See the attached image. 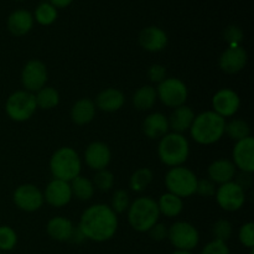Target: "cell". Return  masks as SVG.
<instances>
[{"label": "cell", "instance_id": "cell-20", "mask_svg": "<svg viewBox=\"0 0 254 254\" xmlns=\"http://www.w3.org/2000/svg\"><path fill=\"white\" fill-rule=\"evenodd\" d=\"M195 119V112L189 106H180L178 108H174V112L169 117V128L173 130V133L184 134L190 130L192 122Z\"/></svg>", "mask_w": 254, "mask_h": 254}, {"label": "cell", "instance_id": "cell-43", "mask_svg": "<svg viewBox=\"0 0 254 254\" xmlns=\"http://www.w3.org/2000/svg\"><path fill=\"white\" fill-rule=\"evenodd\" d=\"M237 185H240L243 190H247L252 186L253 183V179H252V174L250 173H241V175L238 176L237 180H233Z\"/></svg>", "mask_w": 254, "mask_h": 254}, {"label": "cell", "instance_id": "cell-21", "mask_svg": "<svg viewBox=\"0 0 254 254\" xmlns=\"http://www.w3.org/2000/svg\"><path fill=\"white\" fill-rule=\"evenodd\" d=\"M7 30L14 36H24L34 26V16L30 11L24 9L15 10L7 17Z\"/></svg>", "mask_w": 254, "mask_h": 254}, {"label": "cell", "instance_id": "cell-33", "mask_svg": "<svg viewBox=\"0 0 254 254\" xmlns=\"http://www.w3.org/2000/svg\"><path fill=\"white\" fill-rule=\"evenodd\" d=\"M17 243V235L9 226H0V251L9 252Z\"/></svg>", "mask_w": 254, "mask_h": 254}, {"label": "cell", "instance_id": "cell-38", "mask_svg": "<svg viewBox=\"0 0 254 254\" xmlns=\"http://www.w3.org/2000/svg\"><path fill=\"white\" fill-rule=\"evenodd\" d=\"M223 37H225L226 41L228 42L230 46H241V42L243 41V31L238 26H235V25H231L223 32Z\"/></svg>", "mask_w": 254, "mask_h": 254}, {"label": "cell", "instance_id": "cell-15", "mask_svg": "<svg viewBox=\"0 0 254 254\" xmlns=\"http://www.w3.org/2000/svg\"><path fill=\"white\" fill-rule=\"evenodd\" d=\"M72 196V190L69 183L59 179H54L47 184L44 192V201H46L52 207H64L69 203Z\"/></svg>", "mask_w": 254, "mask_h": 254}, {"label": "cell", "instance_id": "cell-5", "mask_svg": "<svg viewBox=\"0 0 254 254\" xmlns=\"http://www.w3.org/2000/svg\"><path fill=\"white\" fill-rule=\"evenodd\" d=\"M50 170L54 179L71 183L74 178L81 175V158L73 148L62 146L52 154L50 159Z\"/></svg>", "mask_w": 254, "mask_h": 254}, {"label": "cell", "instance_id": "cell-12", "mask_svg": "<svg viewBox=\"0 0 254 254\" xmlns=\"http://www.w3.org/2000/svg\"><path fill=\"white\" fill-rule=\"evenodd\" d=\"M47 68L40 60H31L24 66L21 72V83L25 91L36 93L46 86Z\"/></svg>", "mask_w": 254, "mask_h": 254}, {"label": "cell", "instance_id": "cell-36", "mask_svg": "<svg viewBox=\"0 0 254 254\" xmlns=\"http://www.w3.org/2000/svg\"><path fill=\"white\" fill-rule=\"evenodd\" d=\"M212 233L215 236V240L227 242L233 233V226L230 221L227 220H218L212 226Z\"/></svg>", "mask_w": 254, "mask_h": 254}, {"label": "cell", "instance_id": "cell-44", "mask_svg": "<svg viewBox=\"0 0 254 254\" xmlns=\"http://www.w3.org/2000/svg\"><path fill=\"white\" fill-rule=\"evenodd\" d=\"M84 240H86V238H84L83 233L81 232V230H79L78 227L73 228V232H72V236H71V238H69V241L73 243H81V242H83Z\"/></svg>", "mask_w": 254, "mask_h": 254}, {"label": "cell", "instance_id": "cell-37", "mask_svg": "<svg viewBox=\"0 0 254 254\" xmlns=\"http://www.w3.org/2000/svg\"><path fill=\"white\" fill-rule=\"evenodd\" d=\"M238 238H240V242L245 247L252 250L254 247V223L247 222L241 226L240 232H238Z\"/></svg>", "mask_w": 254, "mask_h": 254}, {"label": "cell", "instance_id": "cell-32", "mask_svg": "<svg viewBox=\"0 0 254 254\" xmlns=\"http://www.w3.org/2000/svg\"><path fill=\"white\" fill-rule=\"evenodd\" d=\"M153 180V171L149 168H140L130 176L129 186L134 192H143Z\"/></svg>", "mask_w": 254, "mask_h": 254}, {"label": "cell", "instance_id": "cell-11", "mask_svg": "<svg viewBox=\"0 0 254 254\" xmlns=\"http://www.w3.org/2000/svg\"><path fill=\"white\" fill-rule=\"evenodd\" d=\"M12 201L19 210L25 212H35L44 205V193L32 184H24L16 188L12 193Z\"/></svg>", "mask_w": 254, "mask_h": 254}, {"label": "cell", "instance_id": "cell-46", "mask_svg": "<svg viewBox=\"0 0 254 254\" xmlns=\"http://www.w3.org/2000/svg\"><path fill=\"white\" fill-rule=\"evenodd\" d=\"M171 254H192V253H191L190 251H179V250H176L175 252L171 253Z\"/></svg>", "mask_w": 254, "mask_h": 254}, {"label": "cell", "instance_id": "cell-8", "mask_svg": "<svg viewBox=\"0 0 254 254\" xmlns=\"http://www.w3.org/2000/svg\"><path fill=\"white\" fill-rule=\"evenodd\" d=\"M168 238L179 251H192L200 242L197 228L185 221H178L168 228Z\"/></svg>", "mask_w": 254, "mask_h": 254}, {"label": "cell", "instance_id": "cell-2", "mask_svg": "<svg viewBox=\"0 0 254 254\" xmlns=\"http://www.w3.org/2000/svg\"><path fill=\"white\" fill-rule=\"evenodd\" d=\"M226 119L213 111L203 112L195 116L190 128V135L201 145H211L217 143L225 135Z\"/></svg>", "mask_w": 254, "mask_h": 254}, {"label": "cell", "instance_id": "cell-35", "mask_svg": "<svg viewBox=\"0 0 254 254\" xmlns=\"http://www.w3.org/2000/svg\"><path fill=\"white\" fill-rule=\"evenodd\" d=\"M130 206V197L126 190H117L112 196L111 208L116 213H123L128 211Z\"/></svg>", "mask_w": 254, "mask_h": 254}, {"label": "cell", "instance_id": "cell-13", "mask_svg": "<svg viewBox=\"0 0 254 254\" xmlns=\"http://www.w3.org/2000/svg\"><path fill=\"white\" fill-rule=\"evenodd\" d=\"M241 106L240 96L231 88H222L212 97V108L222 118L235 116Z\"/></svg>", "mask_w": 254, "mask_h": 254}, {"label": "cell", "instance_id": "cell-24", "mask_svg": "<svg viewBox=\"0 0 254 254\" xmlns=\"http://www.w3.org/2000/svg\"><path fill=\"white\" fill-rule=\"evenodd\" d=\"M73 228V223L68 218L57 216L47 222L46 232L52 240L57 241V242H66L71 238Z\"/></svg>", "mask_w": 254, "mask_h": 254}, {"label": "cell", "instance_id": "cell-26", "mask_svg": "<svg viewBox=\"0 0 254 254\" xmlns=\"http://www.w3.org/2000/svg\"><path fill=\"white\" fill-rule=\"evenodd\" d=\"M156 202H158L159 212H160V215L165 216V217H178V216L183 212V198L174 195V193H164V195L160 196L159 201H156Z\"/></svg>", "mask_w": 254, "mask_h": 254}, {"label": "cell", "instance_id": "cell-16", "mask_svg": "<svg viewBox=\"0 0 254 254\" xmlns=\"http://www.w3.org/2000/svg\"><path fill=\"white\" fill-rule=\"evenodd\" d=\"M247 61L248 54L242 46H230L220 56L218 64L223 72L235 74L245 68Z\"/></svg>", "mask_w": 254, "mask_h": 254}, {"label": "cell", "instance_id": "cell-47", "mask_svg": "<svg viewBox=\"0 0 254 254\" xmlns=\"http://www.w3.org/2000/svg\"><path fill=\"white\" fill-rule=\"evenodd\" d=\"M16 1H22V0H16Z\"/></svg>", "mask_w": 254, "mask_h": 254}, {"label": "cell", "instance_id": "cell-1", "mask_svg": "<svg viewBox=\"0 0 254 254\" xmlns=\"http://www.w3.org/2000/svg\"><path fill=\"white\" fill-rule=\"evenodd\" d=\"M77 227L81 230L86 240L106 242L116 235L118 230V217L111 206L96 203L84 210Z\"/></svg>", "mask_w": 254, "mask_h": 254}, {"label": "cell", "instance_id": "cell-29", "mask_svg": "<svg viewBox=\"0 0 254 254\" xmlns=\"http://www.w3.org/2000/svg\"><path fill=\"white\" fill-rule=\"evenodd\" d=\"M36 99V106L41 109H52L59 106L60 103V94L52 87H46L41 88L35 94Z\"/></svg>", "mask_w": 254, "mask_h": 254}, {"label": "cell", "instance_id": "cell-34", "mask_svg": "<svg viewBox=\"0 0 254 254\" xmlns=\"http://www.w3.org/2000/svg\"><path fill=\"white\" fill-rule=\"evenodd\" d=\"M93 185L94 189L99 191H109L114 185V175L107 169H103V170L97 171L96 175L93 176Z\"/></svg>", "mask_w": 254, "mask_h": 254}, {"label": "cell", "instance_id": "cell-22", "mask_svg": "<svg viewBox=\"0 0 254 254\" xmlns=\"http://www.w3.org/2000/svg\"><path fill=\"white\" fill-rule=\"evenodd\" d=\"M169 121L168 117L163 113H151L144 119L143 131L149 139H161L169 133Z\"/></svg>", "mask_w": 254, "mask_h": 254}, {"label": "cell", "instance_id": "cell-23", "mask_svg": "<svg viewBox=\"0 0 254 254\" xmlns=\"http://www.w3.org/2000/svg\"><path fill=\"white\" fill-rule=\"evenodd\" d=\"M124 102H126V97L123 92L117 88H107L97 96L94 104L101 111L112 113V112L119 111L123 107Z\"/></svg>", "mask_w": 254, "mask_h": 254}, {"label": "cell", "instance_id": "cell-30", "mask_svg": "<svg viewBox=\"0 0 254 254\" xmlns=\"http://www.w3.org/2000/svg\"><path fill=\"white\" fill-rule=\"evenodd\" d=\"M225 134H227L232 140L240 141L251 136V127L243 119H232L231 122L226 123Z\"/></svg>", "mask_w": 254, "mask_h": 254}, {"label": "cell", "instance_id": "cell-42", "mask_svg": "<svg viewBox=\"0 0 254 254\" xmlns=\"http://www.w3.org/2000/svg\"><path fill=\"white\" fill-rule=\"evenodd\" d=\"M148 232H149V235H150L151 240L158 241V242H160V241H164L165 238H168V227H166L164 223L158 222L156 225H154L153 227L148 231Z\"/></svg>", "mask_w": 254, "mask_h": 254}, {"label": "cell", "instance_id": "cell-3", "mask_svg": "<svg viewBox=\"0 0 254 254\" xmlns=\"http://www.w3.org/2000/svg\"><path fill=\"white\" fill-rule=\"evenodd\" d=\"M158 202L149 196L138 197L128 208V222L136 232H148L159 222Z\"/></svg>", "mask_w": 254, "mask_h": 254}, {"label": "cell", "instance_id": "cell-45", "mask_svg": "<svg viewBox=\"0 0 254 254\" xmlns=\"http://www.w3.org/2000/svg\"><path fill=\"white\" fill-rule=\"evenodd\" d=\"M51 5H54L56 9H64V7L69 6L73 2V0H49Z\"/></svg>", "mask_w": 254, "mask_h": 254}, {"label": "cell", "instance_id": "cell-7", "mask_svg": "<svg viewBox=\"0 0 254 254\" xmlns=\"http://www.w3.org/2000/svg\"><path fill=\"white\" fill-rule=\"evenodd\" d=\"M35 94L27 91H16L10 94L5 103V112L14 122H26L36 112Z\"/></svg>", "mask_w": 254, "mask_h": 254}, {"label": "cell", "instance_id": "cell-39", "mask_svg": "<svg viewBox=\"0 0 254 254\" xmlns=\"http://www.w3.org/2000/svg\"><path fill=\"white\" fill-rule=\"evenodd\" d=\"M216 184L212 183L210 179H202V180L197 181V186H196V193L202 197H213L216 193Z\"/></svg>", "mask_w": 254, "mask_h": 254}, {"label": "cell", "instance_id": "cell-40", "mask_svg": "<svg viewBox=\"0 0 254 254\" xmlns=\"http://www.w3.org/2000/svg\"><path fill=\"white\" fill-rule=\"evenodd\" d=\"M201 254H230V248L226 242L213 240L203 247Z\"/></svg>", "mask_w": 254, "mask_h": 254}, {"label": "cell", "instance_id": "cell-27", "mask_svg": "<svg viewBox=\"0 0 254 254\" xmlns=\"http://www.w3.org/2000/svg\"><path fill=\"white\" fill-rule=\"evenodd\" d=\"M156 99V88L153 86H143L134 93L133 104L138 111H149L155 106Z\"/></svg>", "mask_w": 254, "mask_h": 254}, {"label": "cell", "instance_id": "cell-28", "mask_svg": "<svg viewBox=\"0 0 254 254\" xmlns=\"http://www.w3.org/2000/svg\"><path fill=\"white\" fill-rule=\"evenodd\" d=\"M72 190V196L79 201H89L94 195V189L93 183L89 179L84 178V176L78 175L74 178L73 180L69 183Z\"/></svg>", "mask_w": 254, "mask_h": 254}, {"label": "cell", "instance_id": "cell-14", "mask_svg": "<svg viewBox=\"0 0 254 254\" xmlns=\"http://www.w3.org/2000/svg\"><path fill=\"white\" fill-rule=\"evenodd\" d=\"M232 158L236 169L242 173L252 174L254 171V139L252 136L236 141L233 146Z\"/></svg>", "mask_w": 254, "mask_h": 254}, {"label": "cell", "instance_id": "cell-4", "mask_svg": "<svg viewBox=\"0 0 254 254\" xmlns=\"http://www.w3.org/2000/svg\"><path fill=\"white\" fill-rule=\"evenodd\" d=\"M158 155L163 164L170 168L181 166L190 155V144L184 134L168 133L160 139Z\"/></svg>", "mask_w": 254, "mask_h": 254}, {"label": "cell", "instance_id": "cell-18", "mask_svg": "<svg viewBox=\"0 0 254 254\" xmlns=\"http://www.w3.org/2000/svg\"><path fill=\"white\" fill-rule=\"evenodd\" d=\"M168 35L158 26H149L141 30L139 35V44L149 52H160L168 46Z\"/></svg>", "mask_w": 254, "mask_h": 254}, {"label": "cell", "instance_id": "cell-9", "mask_svg": "<svg viewBox=\"0 0 254 254\" xmlns=\"http://www.w3.org/2000/svg\"><path fill=\"white\" fill-rule=\"evenodd\" d=\"M156 94L164 106L178 108V107L184 106L188 101L189 91L186 84L181 79L171 77V78H165L161 83L158 84Z\"/></svg>", "mask_w": 254, "mask_h": 254}, {"label": "cell", "instance_id": "cell-19", "mask_svg": "<svg viewBox=\"0 0 254 254\" xmlns=\"http://www.w3.org/2000/svg\"><path fill=\"white\" fill-rule=\"evenodd\" d=\"M208 178L212 183L222 185V184L233 181L237 174L235 164L228 159H218L215 160L207 169Z\"/></svg>", "mask_w": 254, "mask_h": 254}, {"label": "cell", "instance_id": "cell-41", "mask_svg": "<svg viewBox=\"0 0 254 254\" xmlns=\"http://www.w3.org/2000/svg\"><path fill=\"white\" fill-rule=\"evenodd\" d=\"M148 77L153 83H161L166 78V69L163 64H153L148 69Z\"/></svg>", "mask_w": 254, "mask_h": 254}, {"label": "cell", "instance_id": "cell-31", "mask_svg": "<svg viewBox=\"0 0 254 254\" xmlns=\"http://www.w3.org/2000/svg\"><path fill=\"white\" fill-rule=\"evenodd\" d=\"M34 20H36L42 26H49L54 24L57 19V9L50 2H40L34 12Z\"/></svg>", "mask_w": 254, "mask_h": 254}, {"label": "cell", "instance_id": "cell-25", "mask_svg": "<svg viewBox=\"0 0 254 254\" xmlns=\"http://www.w3.org/2000/svg\"><path fill=\"white\" fill-rule=\"evenodd\" d=\"M96 116V104L89 98H81L72 106L71 118L78 126L91 123Z\"/></svg>", "mask_w": 254, "mask_h": 254}, {"label": "cell", "instance_id": "cell-17", "mask_svg": "<svg viewBox=\"0 0 254 254\" xmlns=\"http://www.w3.org/2000/svg\"><path fill=\"white\" fill-rule=\"evenodd\" d=\"M112 159V153L109 146L102 141H93L87 146L84 151V161L88 168L99 171L109 165Z\"/></svg>", "mask_w": 254, "mask_h": 254}, {"label": "cell", "instance_id": "cell-10", "mask_svg": "<svg viewBox=\"0 0 254 254\" xmlns=\"http://www.w3.org/2000/svg\"><path fill=\"white\" fill-rule=\"evenodd\" d=\"M216 201L222 210L235 212L241 210L246 202V191L235 181L220 185L215 193Z\"/></svg>", "mask_w": 254, "mask_h": 254}, {"label": "cell", "instance_id": "cell-6", "mask_svg": "<svg viewBox=\"0 0 254 254\" xmlns=\"http://www.w3.org/2000/svg\"><path fill=\"white\" fill-rule=\"evenodd\" d=\"M197 181L198 179L195 173L183 165L171 168L165 175V186L168 192L174 193L180 198L195 195Z\"/></svg>", "mask_w": 254, "mask_h": 254}]
</instances>
